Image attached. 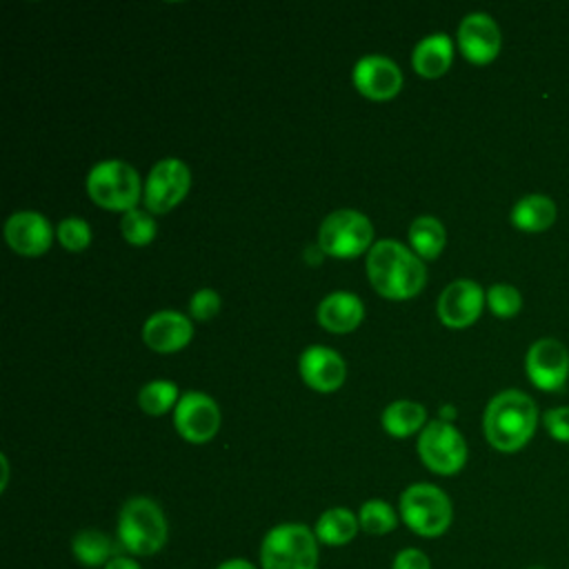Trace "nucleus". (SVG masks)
<instances>
[{
	"label": "nucleus",
	"instance_id": "f257e3e1",
	"mask_svg": "<svg viewBox=\"0 0 569 569\" xmlns=\"http://www.w3.org/2000/svg\"><path fill=\"white\" fill-rule=\"evenodd\" d=\"M367 276L373 289L389 300L416 296L427 280V269L413 251L396 240H378L367 251Z\"/></svg>",
	"mask_w": 569,
	"mask_h": 569
},
{
	"label": "nucleus",
	"instance_id": "f03ea898",
	"mask_svg": "<svg viewBox=\"0 0 569 569\" xmlns=\"http://www.w3.org/2000/svg\"><path fill=\"white\" fill-rule=\"evenodd\" d=\"M536 425H538L536 402L518 389H507L493 396L485 409V420H482L489 445L505 453L522 449L533 436Z\"/></svg>",
	"mask_w": 569,
	"mask_h": 569
},
{
	"label": "nucleus",
	"instance_id": "7ed1b4c3",
	"mask_svg": "<svg viewBox=\"0 0 569 569\" xmlns=\"http://www.w3.org/2000/svg\"><path fill=\"white\" fill-rule=\"evenodd\" d=\"M118 540L133 556H151L167 542V520L151 498H129L118 516Z\"/></svg>",
	"mask_w": 569,
	"mask_h": 569
},
{
	"label": "nucleus",
	"instance_id": "20e7f679",
	"mask_svg": "<svg viewBox=\"0 0 569 569\" xmlns=\"http://www.w3.org/2000/svg\"><path fill=\"white\" fill-rule=\"evenodd\" d=\"M262 569H318V538L300 522L273 527L260 547Z\"/></svg>",
	"mask_w": 569,
	"mask_h": 569
},
{
	"label": "nucleus",
	"instance_id": "39448f33",
	"mask_svg": "<svg viewBox=\"0 0 569 569\" xmlns=\"http://www.w3.org/2000/svg\"><path fill=\"white\" fill-rule=\"evenodd\" d=\"M400 516L413 533L436 538L449 529L453 509L449 496L442 489L429 482H418L402 491Z\"/></svg>",
	"mask_w": 569,
	"mask_h": 569
},
{
	"label": "nucleus",
	"instance_id": "423d86ee",
	"mask_svg": "<svg viewBox=\"0 0 569 569\" xmlns=\"http://www.w3.org/2000/svg\"><path fill=\"white\" fill-rule=\"evenodd\" d=\"M87 191L96 204L113 211L136 209L140 196H144L136 169L122 160L98 162L87 176Z\"/></svg>",
	"mask_w": 569,
	"mask_h": 569
},
{
	"label": "nucleus",
	"instance_id": "0eeeda50",
	"mask_svg": "<svg viewBox=\"0 0 569 569\" xmlns=\"http://www.w3.org/2000/svg\"><path fill=\"white\" fill-rule=\"evenodd\" d=\"M373 227L369 218L356 209H338L329 213L318 229V247L333 258H353L371 249Z\"/></svg>",
	"mask_w": 569,
	"mask_h": 569
},
{
	"label": "nucleus",
	"instance_id": "6e6552de",
	"mask_svg": "<svg viewBox=\"0 0 569 569\" xmlns=\"http://www.w3.org/2000/svg\"><path fill=\"white\" fill-rule=\"evenodd\" d=\"M418 453L427 469L440 476H451L467 462V442L447 420H431L420 431Z\"/></svg>",
	"mask_w": 569,
	"mask_h": 569
},
{
	"label": "nucleus",
	"instance_id": "1a4fd4ad",
	"mask_svg": "<svg viewBox=\"0 0 569 569\" xmlns=\"http://www.w3.org/2000/svg\"><path fill=\"white\" fill-rule=\"evenodd\" d=\"M191 173L189 167L178 158H164L149 171L144 182V207L151 213L171 211L189 191Z\"/></svg>",
	"mask_w": 569,
	"mask_h": 569
},
{
	"label": "nucleus",
	"instance_id": "9d476101",
	"mask_svg": "<svg viewBox=\"0 0 569 569\" xmlns=\"http://www.w3.org/2000/svg\"><path fill=\"white\" fill-rule=\"evenodd\" d=\"M173 425L184 440L202 445L218 433L220 409L207 393L187 391L173 407Z\"/></svg>",
	"mask_w": 569,
	"mask_h": 569
},
{
	"label": "nucleus",
	"instance_id": "9b49d317",
	"mask_svg": "<svg viewBox=\"0 0 569 569\" xmlns=\"http://www.w3.org/2000/svg\"><path fill=\"white\" fill-rule=\"evenodd\" d=\"M529 380L542 391H558L569 376V351L556 338H540L525 358Z\"/></svg>",
	"mask_w": 569,
	"mask_h": 569
},
{
	"label": "nucleus",
	"instance_id": "f8f14e48",
	"mask_svg": "<svg viewBox=\"0 0 569 569\" xmlns=\"http://www.w3.org/2000/svg\"><path fill=\"white\" fill-rule=\"evenodd\" d=\"M485 302L487 296L478 282L467 278L453 280L438 298V318L447 327L462 329L478 320Z\"/></svg>",
	"mask_w": 569,
	"mask_h": 569
},
{
	"label": "nucleus",
	"instance_id": "ddd939ff",
	"mask_svg": "<svg viewBox=\"0 0 569 569\" xmlns=\"http://www.w3.org/2000/svg\"><path fill=\"white\" fill-rule=\"evenodd\" d=\"M458 47L473 64L491 62L500 51V29L487 13H469L458 27Z\"/></svg>",
	"mask_w": 569,
	"mask_h": 569
},
{
	"label": "nucleus",
	"instance_id": "4468645a",
	"mask_svg": "<svg viewBox=\"0 0 569 569\" xmlns=\"http://www.w3.org/2000/svg\"><path fill=\"white\" fill-rule=\"evenodd\" d=\"M356 89L371 100H389L402 87V73L398 64L385 56H365L353 67Z\"/></svg>",
	"mask_w": 569,
	"mask_h": 569
},
{
	"label": "nucleus",
	"instance_id": "2eb2a0df",
	"mask_svg": "<svg viewBox=\"0 0 569 569\" xmlns=\"http://www.w3.org/2000/svg\"><path fill=\"white\" fill-rule=\"evenodd\" d=\"M9 247L22 256H40L49 249L53 231L49 220L38 211H16L4 224Z\"/></svg>",
	"mask_w": 569,
	"mask_h": 569
},
{
	"label": "nucleus",
	"instance_id": "dca6fc26",
	"mask_svg": "<svg viewBox=\"0 0 569 569\" xmlns=\"http://www.w3.org/2000/svg\"><path fill=\"white\" fill-rule=\"evenodd\" d=\"M298 367H300L302 380L311 389L322 391V393L336 391L345 382V373H347V367H345V360L340 358V353L329 347H320V345L305 349Z\"/></svg>",
	"mask_w": 569,
	"mask_h": 569
},
{
	"label": "nucleus",
	"instance_id": "f3484780",
	"mask_svg": "<svg viewBox=\"0 0 569 569\" xmlns=\"http://www.w3.org/2000/svg\"><path fill=\"white\" fill-rule=\"evenodd\" d=\"M193 327L191 320L178 311H156L147 318L142 327V340L147 347L160 353H171L182 349L191 340Z\"/></svg>",
	"mask_w": 569,
	"mask_h": 569
},
{
	"label": "nucleus",
	"instance_id": "a211bd4d",
	"mask_svg": "<svg viewBox=\"0 0 569 569\" xmlns=\"http://www.w3.org/2000/svg\"><path fill=\"white\" fill-rule=\"evenodd\" d=\"M362 318H365V307L360 298L349 291L329 293L318 307V322L333 333L353 331L362 322Z\"/></svg>",
	"mask_w": 569,
	"mask_h": 569
},
{
	"label": "nucleus",
	"instance_id": "6ab92c4d",
	"mask_svg": "<svg viewBox=\"0 0 569 569\" xmlns=\"http://www.w3.org/2000/svg\"><path fill=\"white\" fill-rule=\"evenodd\" d=\"M453 60V42L445 33H433L422 38L411 56L413 69L422 78H438L442 76Z\"/></svg>",
	"mask_w": 569,
	"mask_h": 569
},
{
	"label": "nucleus",
	"instance_id": "aec40b11",
	"mask_svg": "<svg viewBox=\"0 0 569 569\" xmlns=\"http://www.w3.org/2000/svg\"><path fill=\"white\" fill-rule=\"evenodd\" d=\"M556 220V202L542 193H529L520 198L511 209V222L520 231L538 233L553 224Z\"/></svg>",
	"mask_w": 569,
	"mask_h": 569
},
{
	"label": "nucleus",
	"instance_id": "412c9836",
	"mask_svg": "<svg viewBox=\"0 0 569 569\" xmlns=\"http://www.w3.org/2000/svg\"><path fill=\"white\" fill-rule=\"evenodd\" d=\"M360 529V522L353 511L345 507H331L327 509L318 522H316V538L329 547H342L356 538Z\"/></svg>",
	"mask_w": 569,
	"mask_h": 569
},
{
	"label": "nucleus",
	"instance_id": "4be33fe9",
	"mask_svg": "<svg viewBox=\"0 0 569 569\" xmlns=\"http://www.w3.org/2000/svg\"><path fill=\"white\" fill-rule=\"evenodd\" d=\"M427 420V411L422 405L413 400H396L382 411V427L387 433L396 438H407L418 431Z\"/></svg>",
	"mask_w": 569,
	"mask_h": 569
},
{
	"label": "nucleus",
	"instance_id": "5701e85b",
	"mask_svg": "<svg viewBox=\"0 0 569 569\" xmlns=\"http://www.w3.org/2000/svg\"><path fill=\"white\" fill-rule=\"evenodd\" d=\"M71 551L76 560L84 567H104L113 558L111 538L98 529H82L71 540Z\"/></svg>",
	"mask_w": 569,
	"mask_h": 569
},
{
	"label": "nucleus",
	"instance_id": "b1692460",
	"mask_svg": "<svg viewBox=\"0 0 569 569\" xmlns=\"http://www.w3.org/2000/svg\"><path fill=\"white\" fill-rule=\"evenodd\" d=\"M409 242L420 258H436L445 249L447 233L438 218L433 216H418L409 227Z\"/></svg>",
	"mask_w": 569,
	"mask_h": 569
},
{
	"label": "nucleus",
	"instance_id": "393cba45",
	"mask_svg": "<svg viewBox=\"0 0 569 569\" xmlns=\"http://www.w3.org/2000/svg\"><path fill=\"white\" fill-rule=\"evenodd\" d=\"M178 387L169 380H153L149 385H144L138 393V405L144 413L151 416H160L164 411H169L173 405H178Z\"/></svg>",
	"mask_w": 569,
	"mask_h": 569
},
{
	"label": "nucleus",
	"instance_id": "a878e982",
	"mask_svg": "<svg viewBox=\"0 0 569 569\" xmlns=\"http://www.w3.org/2000/svg\"><path fill=\"white\" fill-rule=\"evenodd\" d=\"M358 522H360V529H365L367 533L382 536V533H389V531L396 529L398 518H396V511L391 509L389 502H385V500H367L360 507Z\"/></svg>",
	"mask_w": 569,
	"mask_h": 569
},
{
	"label": "nucleus",
	"instance_id": "bb28decb",
	"mask_svg": "<svg viewBox=\"0 0 569 569\" xmlns=\"http://www.w3.org/2000/svg\"><path fill=\"white\" fill-rule=\"evenodd\" d=\"M120 231H122V238L131 244H149L156 236V220L147 213V211H140V209H129L122 213V220H120Z\"/></svg>",
	"mask_w": 569,
	"mask_h": 569
},
{
	"label": "nucleus",
	"instance_id": "cd10ccee",
	"mask_svg": "<svg viewBox=\"0 0 569 569\" xmlns=\"http://www.w3.org/2000/svg\"><path fill=\"white\" fill-rule=\"evenodd\" d=\"M487 305L491 309L493 316L498 318H511L520 311L522 307V296L516 287L511 284H505V282H498L493 287H489L487 291Z\"/></svg>",
	"mask_w": 569,
	"mask_h": 569
},
{
	"label": "nucleus",
	"instance_id": "c85d7f7f",
	"mask_svg": "<svg viewBox=\"0 0 569 569\" xmlns=\"http://www.w3.org/2000/svg\"><path fill=\"white\" fill-rule=\"evenodd\" d=\"M58 240L67 251H82L91 242V229L82 218H64L58 224Z\"/></svg>",
	"mask_w": 569,
	"mask_h": 569
},
{
	"label": "nucleus",
	"instance_id": "c756f323",
	"mask_svg": "<svg viewBox=\"0 0 569 569\" xmlns=\"http://www.w3.org/2000/svg\"><path fill=\"white\" fill-rule=\"evenodd\" d=\"M220 311V296L213 289H200L189 300V313L193 320H209Z\"/></svg>",
	"mask_w": 569,
	"mask_h": 569
},
{
	"label": "nucleus",
	"instance_id": "7c9ffc66",
	"mask_svg": "<svg viewBox=\"0 0 569 569\" xmlns=\"http://www.w3.org/2000/svg\"><path fill=\"white\" fill-rule=\"evenodd\" d=\"M542 422L553 440L569 442V407H553L542 416Z\"/></svg>",
	"mask_w": 569,
	"mask_h": 569
},
{
	"label": "nucleus",
	"instance_id": "2f4dec72",
	"mask_svg": "<svg viewBox=\"0 0 569 569\" xmlns=\"http://www.w3.org/2000/svg\"><path fill=\"white\" fill-rule=\"evenodd\" d=\"M391 569H431L429 567V558L425 551L420 549H402L396 558H393V567Z\"/></svg>",
	"mask_w": 569,
	"mask_h": 569
},
{
	"label": "nucleus",
	"instance_id": "473e14b6",
	"mask_svg": "<svg viewBox=\"0 0 569 569\" xmlns=\"http://www.w3.org/2000/svg\"><path fill=\"white\" fill-rule=\"evenodd\" d=\"M102 569H140V565L131 558H124V556H116L111 562H107Z\"/></svg>",
	"mask_w": 569,
	"mask_h": 569
},
{
	"label": "nucleus",
	"instance_id": "72a5a7b5",
	"mask_svg": "<svg viewBox=\"0 0 569 569\" xmlns=\"http://www.w3.org/2000/svg\"><path fill=\"white\" fill-rule=\"evenodd\" d=\"M216 569H256V567L242 558H231V560H224L222 565H218Z\"/></svg>",
	"mask_w": 569,
	"mask_h": 569
}]
</instances>
